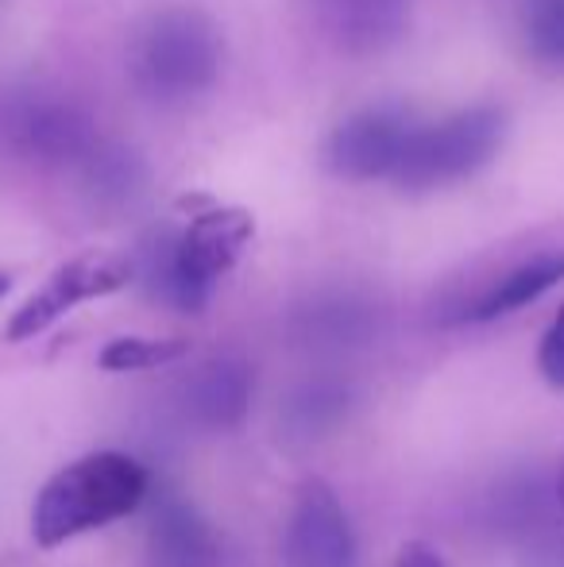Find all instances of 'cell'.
Instances as JSON below:
<instances>
[{
	"mask_svg": "<svg viewBox=\"0 0 564 567\" xmlns=\"http://www.w3.org/2000/svg\"><path fill=\"white\" fill-rule=\"evenodd\" d=\"M314 20L340 51L371 54L407 31L414 0H309Z\"/></svg>",
	"mask_w": 564,
	"mask_h": 567,
	"instance_id": "obj_9",
	"label": "cell"
},
{
	"mask_svg": "<svg viewBox=\"0 0 564 567\" xmlns=\"http://www.w3.org/2000/svg\"><path fill=\"white\" fill-rule=\"evenodd\" d=\"M394 567H449V564H444L441 553H433V548L422 545V540H414V545L402 548Z\"/></svg>",
	"mask_w": 564,
	"mask_h": 567,
	"instance_id": "obj_16",
	"label": "cell"
},
{
	"mask_svg": "<svg viewBox=\"0 0 564 567\" xmlns=\"http://www.w3.org/2000/svg\"><path fill=\"white\" fill-rule=\"evenodd\" d=\"M132 275H136V267H132L129 259H116V255H105V251L78 255V259L62 262V267L16 309L4 337L12 343L35 340L39 332H47L54 321H62L70 309L124 290V286L132 282Z\"/></svg>",
	"mask_w": 564,
	"mask_h": 567,
	"instance_id": "obj_6",
	"label": "cell"
},
{
	"mask_svg": "<svg viewBox=\"0 0 564 567\" xmlns=\"http://www.w3.org/2000/svg\"><path fill=\"white\" fill-rule=\"evenodd\" d=\"M151 548L158 567H209L213 537L209 525L186 502H163L151 525Z\"/></svg>",
	"mask_w": 564,
	"mask_h": 567,
	"instance_id": "obj_11",
	"label": "cell"
},
{
	"mask_svg": "<svg viewBox=\"0 0 564 567\" xmlns=\"http://www.w3.org/2000/svg\"><path fill=\"white\" fill-rule=\"evenodd\" d=\"M252 236L256 220L248 209L202 202L189 209L182 228H163L143 244L140 275L158 301L182 313H202L221 278L240 262Z\"/></svg>",
	"mask_w": 564,
	"mask_h": 567,
	"instance_id": "obj_1",
	"label": "cell"
},
{
	"mask_svg": "<svg viewBox=\"0 0 564 567\" xmlns=\"http://www.w3.org/2000/svg\"><path fill=\"white\" fill-rule=\"evenodd\" d=\"M503 140L506 113L495 105H472L433 120V124H414L391 182L410 194L444 189L483 171L499 155Z\"/></svg>",
	"mask_w": 564,
	"mask_h": 567,
	"instance_id": "obj_4",
	"label": "cell"
},
{
	"mask_svg": "<svg viewBox=\"0 0 564 567\" xmlns=\"http://www.w3.org/2000/svg\"><path fill=\"white\" fill-rule=\"evenodd\" d=\"M522 35L537 62L564 66V0H526Z\"/></svg>",
	"mask_w": 564,
	"mask_h": 567,
	"instance_id": "obj_14",
	"label": "cell"
},
{
	"mask_svg": "<svg viewBox=\"0 0 564 567\" xmlns=\"http://www.w3.org/2000/svg\"><path fill=\"white\" fill-rule=\"evenodd\" d=\"M561 282H564V251L530 255L526 262H519V267H511L506 275H499L495 282L483 286L472 298V306H464L460 321L488 324V321H499V317H511V313H519V309L534 306L537 298H545V293Z\"/></svg>",
	"mask_w": 564,
	"mask_h": 567,
	"instance_id": "obj_10",
	"label": "cell"
},
{
	"mask_svg": "<svg viewBox=\"0 0 564 567\" xmlns=\"http://www.w3.org/2000/svg\"><path fill=\"white\" fill-rule=\"evenodd\" d=\"M418 120L399 105H371L345 116L325 140V166L345 182L391 178Z\"/></svg>",
	"mask_w": 564,
	"mask_h": 567,
	"instance_id": "obj_7",
	"label": "cell"
},
{
	"mask_svg": "<svg viewBox=\"0 0 564 567\" xmlns=\"http://www.w3.org/2000/svg\"><path fill=\"white\" fill-rule=\"evenodd\" d=\"M561 502H564V475H561Z\"/></svg>",
	"mask_w": 564,
	"mask_h": 567,
	"instance_id": "obj_18",
	"label": "cell"
},
{
	"mask_svg": "<svg viewBox=\"0 0 564 567\" xmlns=\"http://www.w3.org/2000/svg\"><path fill=\"white\" fill-rule=\"evenodd\" d=\"M352 517L329 483L306 478L283 533V567H356Z\"/></svg>",
	"mask_w": 564,
	"mask_h": 567,
	"instance_id": "obj_8",
	"label": "cell"
},
{
	"mask_svg": "<svg viewBox=\"0 0 564 567\" xmlns=\"http://www.w3.org/2000/svg\"><path fill=\"white\" fill-rule=\"evenodd\" d=\"M221 31L197 8H166L136 31L129 74L155 105H186L213 90L221 78Z\"/></svg>",
	"mask_w": 564,
	"mask_h": 567,
	"instance_id": "obj_3",
	"label": "cell"
},
{
	"mask_svg": "<svg viewBox=\"0 0 564 567\" xmlns=\"http://www.w3.org/2000/svg\"><path fill=\"white\" fill-rule=\"evenodd\" d=\"M537 371H542V379L550 382L553 390H564V309L557 313V321L550 324V332L542 337Z\"/></svg>",
	"mask_w": 564,
	"mask_h": 567,
	"instance_id": "obj_15",
	"label": "cell"
},
{
	"mask_svg": "<svg viewBox=\"0 0 564 567\" xmlns=\"http://www.w3.org/2000/svg\"><path fill=\"white\" fill-rule=\"evenodd\" d=\"M0 132L16 155L43 166H82L101 147L93 120L70 97L23 90L0 105Z\"/></svg>",
	"mask_w": 564,
	"mask_h": 567,
	"instance_id": "obj_5",
	"label": "cell"
},
{
	"mask_svg": "<svg viewBox=\"0 0 564 567\" xmlns=\"http://www.w3.org/2000/svg\"><path fill=\"white\" fill-rule=\"evenodd\" d=\"M189 351L186 340L178 337H121L109 340L98 355L101 371L113 374H132V371H155V367H166L174 359H182Z\"/></svg>",
	"mask_w": 564,
	"mask_h": 567,
	"instance_id": "obj_13",
	"label": "cell"
},
{
	"mask_svg": "<svg viewBox=\"0 0 564 567\" xmlns=\"http://www.w3.org/2000/svg\"><path fill=\"white\" fill-rule=\"evenodd\" d=\"M8 290H12V278H8L4 270H0V298H4Z\"/></svg>",
	"mask_w": 564,
	"mask_h": 567,
	"instance_id": "obj_17",
	"label": "cell"
},
{
	"mask_svg": "<svg viewBox=\"0 0 564 567\" xmlns=\"http://www.w3.org/2000/svg\"><path fill=\"white\" fill-rule=\"evenodd\" d=\"M151 475L129 452H90L54 471L31 506V537L39 548H59L82 533L105 529L136 514Z\"/></svg>",
	"mask_w": 564,
	"mask_h": 567,
	"instance_id": "obj_2",
	"label": "cell"
},
{
	"mask_svg": "<svg viewBox=\"0 0 564 567\" xmlns=\"http://www.w3.org/2000/svg\"><path fill=\"white\" fill-rule=\"evenodd\" d=\"M252 379L240 363H213L202 371V379L194 382V402L202 405V413L213 425H233L240 421L244 405H248Z\"/></svg>",
	"mask_w": 564,
	"mask_h": 567,
	"instance_id": "obj_12",
	"label": "cell"
}]
</instances>
